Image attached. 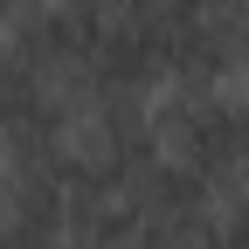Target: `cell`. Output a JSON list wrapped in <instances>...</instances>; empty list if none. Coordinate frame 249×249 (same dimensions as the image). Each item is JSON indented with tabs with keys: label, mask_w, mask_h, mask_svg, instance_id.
<instances>
[{
	"label": "cell",
	"mask_w": 249,
	"mask_h": 249,
	"mask_svg": "<svg viewBox=\"0 0 249 249\" xmlns=\"http://www.w3.org/2000/svg\"><path fill=\"white\" fill-rule=\"evenodd\" d=\"M194 249H249V214L222 208V214H214V222H208V235H201Z\"/></svg>",
	"instance_id": "obj_2"
},
{
	"label": "cell",
	"mask_w": 249,
	"mask_h": 249,
	"mask_svg": "<svg viewBox=\"0 0 249 249\" xmlns=\"http://www.w3.org/2000/svg\"><path fill=\"white\" fill-rule=\"evenodd\" d=\"M242 97H249V76H242Z\"/></svg>",
	"instance_id": "obj_5"
},
{
	"label": "cell",
	"mask_w": 249,
	"mask_h": 249,
	"mask_svg": "<svg viewBox=\"0 0 249 249\" xmlns=\"http://www.w3.org/2000/svg\"><path fill=\"white\" fill-rule=\"evenodd\" d=\"M152 132L173 166L201 173L214 194L249 166V97L235 83H160L152 90Z\"/></svg>",
	"instance_id": "obj_1"
},
{
	"label": "cell",
	"mask_w": 249,
	"mask_h": 249,
	"mask_svg": "<svg viewBox=\"0 0 249 249\" xmlns=\"http://www.w3.org/2000/svg\"><path fill=\"white\" fill-rule=\"evenodd\" d=\"M0 28H7V21H0Z\"/></svg>",
	"instance_id": "obj_7"
},
{
	"label": "cell",
	"mask_w": 249,
	"mask_h": 249,
	"mask_svg": "<svg viewBox=\"0 0 249 249\" xmlns=\"http://www.w3.org/2000/svg\"><path fill=\"white\" fill-rule=\"evenodd\" d=\"M28 7H42V0H0V21H21Z\"/></svg>",
	"instance_id": "obj_3"
},
{
	"label": "cell",
	"mask_w": 249,
	"mask_h": 249,
	"mask_svg": "<svg viewBox=\"0 0 249 249\" xmlns=\"http://www.w3.org/2000/svg\"><path fill=\"white\" fill-rule=\"evenodd\" d=\"M0 249H55V242H21V235H0Z\"/></svg>",
	"instance_id": "obj_4"
},
{
	"label": "cell",
	"mask_w": 249,
	"mask_h": 249,
	"mask_svg": "<svg viewBox=\"0 0 249 249\" xmlns=\"http://www.w3.org/2000/svg\"><path fill=\"white\" fill-rule=\"evenodd\" d=\"M0 160H7V145H0Z\"/></svg>",
	"instance_id": "obj_6"
}]
</instances>
